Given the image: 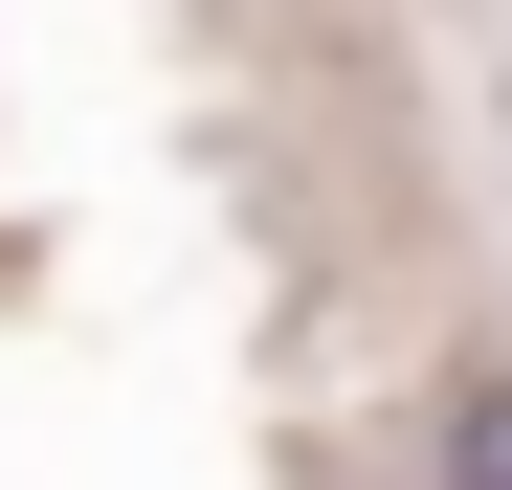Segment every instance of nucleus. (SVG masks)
Returning a JSON list of instances; mask_svg holds the SVG:
<instances>
[{
    "instance_id": "1",
    "label": "nucleus",
    "mask_w": 512,
    "mask_h": 490,
    "mask_svg": "<svg viewBox=\"0 0 512 490\" xmlns=\"http://www.w3.org/2000/svg\"><path fill=\"white\" fill-rule=\"evenodd\" d=\"M423 468H446V490H512V357H468V379H446V424H423Z\"/></svg>"
}]
</instances>
